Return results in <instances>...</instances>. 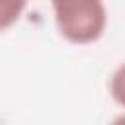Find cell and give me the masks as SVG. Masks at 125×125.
<instances>
[{
  "instance_id": "obj_1",
  "label": "cell",
  "mask_w": 125,
  "mask_h": 125,
  "mask_svg": "<svg viewBox=\"0 0 125 125\" xmlns=\"http://www.w3.org/2000/svg\"><path fill=\"white\" fill-rule=\"evenodd\" d=\"M57 31L72 45L98 41L107 25V10L98 0H59L53 2Z\"/></svg>"
},
{
  "instance_id": "obj_2",
  "label": "cell",
  "mask_w": 125,
  "mask_h": 125,
  "mask_svg": "<svg viewBox=\"0 0 125 125\" xmlns=\"http://www.w3.org/2000/svg\"><path fill=\"white\" fill-rule=\"evenodd\" d=\"M109 96L111 100L125 109V62H121L109 76Z\"/></svg>"
},
{
  "instance_id": "obj_3",
  "label": "cell",
  "mask_w": 125,
  "mask_h": 125,
  "mask_svg": "<svg viewBox=\"0 0 125 125\" xmlns=\"http://www.w3.org/2000/svg\"><path fill=\"white\" fill-rule=\"evenodd\" d=\"M109 125H125V111H123V113H119L117 117H113V121H111Z\"/></svg>"
}]
</instances>
